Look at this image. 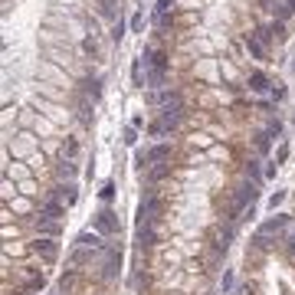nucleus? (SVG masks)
<instances>
[{"label":"nucleus","mask_w":295,"mask_h":295,"mask_svg":"<svg viewBox=\"0 0 295 295\" xmlns=\"http://www.w3.org/2000/svg\"><path fill=\"white\" fill-rule=\"evenodd\" d=\"M141 59H144V66H148V86L158 89L164 82V72H167V56L158 53V49H148Z\"/></svg>","instance_id":"f257e3e1"},{"label":"nucleus","mask_w":295,"mask_h":295,"mask_svg":"<svg viewBox=\"0 0 295 295\" xmlns=\"http://www.w3.org/2000/svg\"><path fill=\"white\" fill-rule=\"evenodd\" d=\"M158 220V197L148 194L141 200V207H138V227H144V223H154Z\"/></svg>","instance_id":"f03ea898"},{"label":"nucleus","mask_w":295,"mask_h":295,"mask_svg":"<svg viewBox=\"0 0 295 295\" xmlns=\"http://www.w3.org/2000/svg\"><path fill=\"white\" fill-rule=\"evenodd\" d=\"M95 229H98V233H105V236H109V233H118V220H115V213H112L109 207H105V210H98V217H95Z\"/></svg>","instance_id":"7ed1b4c3"},{"label":"nucleus","mask_w":295,"mask_h":295,"mask_svg":"<svg viewBox=\"0 0 295 295\" xmlns=\"http://www.w3.org/2000/svg\"><path fill=\"white\" fill-rule=\"evenodd\" d=\"M252 197H256V184H243L236 190V200H233V213H240L246 204H252Z\"/></svg>","instance_id":"20e7f679"},{"label":"nucleus","mask_w":295,"mask_h":295,"mask_svg":"<svg viewBox=\"0 0 295 295\" xmlns=\"http://www.w3.org/2000/svg\"><path fill=\"white\" fill-rule=\"evenodd\" d=\"M33 250L40 252V256H43V259H56V252H59V246H56V243H53V236H40V240H36V246H33Z\"/></svg>","instance_id":"39448f33"},{"label":"nucleus","mask_w":295,"mask_h":295,"mask_svg":"<svg viewBox=\"0 0 295 295\" xmlns=\"http://www.w3.org/2000/svg\"><path fill=\"white\" fill-rule=\"evenodd\" d=\"M76 243H79V250H92V252L102 250V236H98V233H82Z\"/></svg>","instance_id":"423d86ee"},{"label":"nucleus","mask_w":295,"mask_h":295,"mask_svg":"<svg viewBox=\"0 0 295 295\" xmlns=\"http://www.w3.org/2000/svg\"><path fill=\"white\" fill-rule=\"evenodd\" d=\"M167 158H171V144H154L148 151V164H164Z\"/></svg>","instance_id":"0eeeda50"},{"label":"nucleus","mask_w":295,"mask_h":295,"mask_svg":"<svg viewBox=\"0 0 295 295\" xmlns=\"http://www.w3.org/2000/svg\"><path fill=\"white\" fill-rule=\"evenodd\" d=\"M36 227H40L43 236H56V233H59V220H56V217H43V213H40V223H36Z\"/></svg>","instance_id":"6e6552de"},{"label":"nucleus","mask_w":295,"mask_h":295,"mask_svg":"<svg viewBox=\"0 0 295 295\" xmlns=\"http://www.w3.org/2000/svg\"><path fill=\"white\" fill-rule=\"evenodd\" d=\"M121 266V252L109 250V262H105V279H115V269Z\"/></svg>","instance_id":"1a4fd4ad"},{"label":"nucleus","mask_w":295,"mask_h":295,"mask_svg":"<svg viewBox=\"0 0 295 295\" xmlns=\"http://www.w3.org/2000/svg\"><path fill=\"white\" fill-rule=\"evenodd\" d=\"M250 89H252V92H266V89H269L266 72H252V76H250Z\"/></svg>","instance_id":"9d476101"},{"label":"nucleus","mask_w":295,"mask_h":295,"mask_svg":"<svg viewBox=\"0 0 295 295\" xmlns=\"http://www.w3.org/2000/svg\"><path fill=\"white\" fill-rule=\"evenodd\" d=\"M246 46H250V53L256 56V59H266V46H262L256 36H246Z\"/></svg>","instance_id":"9b49d317"},{"label":"nucleus","mask_w":295,"mask_h":295,"mask_svg":"<svg viewBox=\"0 0 295 295\" xmlns=\"http://www.w3.org/2000/svg\"><path fill=\"white\" fill-rule=\"evenodd\" d=\"M43 217H63V207H59V204H56V200H46V207H43Z\"/></svg>","instance_id":"f8f14e48"},{"label":"nucleus","mask_w":295,"mask_h":295,"mask_svg":"<svg viewBox=\"0 0 295 295\" xmlns=\"http://www.w3.org/2000/svg\"><path fill=\"white\" fill-rule=\"evenodd\" d=\"M98 13L102 17H115V0H98Z\"/></svg>","instance_id":"ddd939ff"},{"label":"nucleus","mask_w":295,"mask_h":295,"mask_svg":"<svg viewBox=\"0 0 295 295\" xmlns=\"http://www.w3.org/2000/svg\"><path fill=\"white\" fill-rule=\"evenodd\" d=\"M285 223H289V220H285V217H275V220H266V223H262V233H269V229H279V227H285Z\"/></svg>","instance_id":"4468645a"},{"label":"nucleus","mask_w":295,"mask_h":295,"mask_svg":"<svg viewBox=\"0 0 295 295\" xmlns=\"http://www.w3.org/2000/svg\"><path fill=\"white\" fill-rule=\"evenodd\" d=\"M167 10H171V0H158V7H154V17L161 20V17H167Z\"/></svg>","instance_id":"2eb2a0df"},{"label":"nucleus","mask_w":295,"mask_h":295,"mask_svg":"<svg viewBox=\"0 0 295 295\" xmlns=\"http://www.w3.org/2000/svg\"><path fill=\"white\" fill-rule=\"evenodd\" d=\"M131 82L141 86V59H135V66H131Z\"/></svg>","instance_id":"dca6fc26"},{"label":"nucleus","mask_w":295,"mask_h":295,"mask_svg":"<svg viewBox=\"0 0 295 295\" xmlns=\"http://www.w3.org/2000/svg\"><path fill=\"white\" fill-rule=\"evenodd\" d=\"M141 26H144V13H141V10H138V13H131V30L138 33Z\"/></svg>","instance_id":"f3484780"},{"label":"nucleus","mask_w":295,"mask_h":295,"mask_svg":"<svg viewBox=\"0 0 295 295\" xmlns=\"http://www.w3.org/2000/svg\"><path fill=\"white\" fill-rule=\"evenodd\" d=\"M121 36H125V23H115V26H112V40H115V43H118V40H121Z\"/></svg>","instance_id":"a211bd4d"},{"label":"nucleus","mask_w":295,"mask_h":295,"mask_svg":"<svg viewBox=\"0 0 295 295\" xmlns=\"http://www.w3.org/2000/svg\"><path fill=\"white\" fill-rule=\"evenodd\" d=\"M282 200H285V190H275V194L269 197V207L275 210V207H279V204H282Z\"/></svg>","instance_id":"6ab92c4d"},{"label":"nucleus","mask_w":295,"mask_h":295,"mask_svg":"<svg viewBox=\"0 0 295 295\" xmlns=\"http://www.w3.org/2000/svg\"><path fill=\"white\" fill-rule=\"evenodd\" d=\"M256 148H259V151H266V148H269V131H262L259 138H256Z\"/></svg>","instance_id":"aec40b11"},{"label":"nucleus","mask_w":295,"mask_h":295,"mask_svg":"<svg viewBox=\"0 0 295 295\" xmlns=\"http://www.w3.org/2000/svg\"><path fill=\"white\" fill-rule=\"evenodd\" d=\"M246 174L252 177V184H256V181L262 177V174H259V167H256V161H250V167H246Z\"/></svg>","instance_id":"412c9836"},{"label":"nucleus","mask_w":295,"mask_h":295,"mask_svg":"<svg viewBox=\"0 0 295 295\" xmlns=\"http://www.w3.org/2000/svg\"><path fill=\"white\" fill-rule=\"evenodd\" d=\"M112 197H115V184H105V187H102V200H105V204H109Z\"/></svg>","instance_id":"4be33fe9"},{"label":"nucleus","mask_w":295,"mask_h":295,"mask_svg":"<svg viewBox=\"0 0 295 295\" xmlns=\"http://www.w3.org/2000/svg\"><path fill=\"white\" fill-rule=\"evenodd\" d=\"M59 194L66 197V204H76V187H66V190H59Z\"/></svg>","instance_id":"5701e85b"},{"label":"nucleus","mask_w":295,"mask_h":295,"mask_svg":"<svg viewBox=\"0 0 295 295\" xmlns=\"http://www.w3.org/2000/svg\"><path fill=\"white\" fill-rule=\"evenodd\" d=\"M285 158H289V144H282V148H279V154H275V167H279Z\"/></svg>","instance_id":"b1692460"},{"label":"nucleus","mask_w":295,"mask_h":295,"mask_svg":"<svg viewBox=\"0 0 295 295\" xmlns=\"http://www.w3.org/2000/svg\"><path fill=\"white\" fill-rule=\"evenodd\" d=\"M138 138H135V128H125V144H135Z\"/></svg>","instance_id":"393cba45"},{"label":"nucleus","mask_w":295,"mask_h":295,"mask_svg":"<svg viewBox=\"0 0 295 295\" xmlns=\"http://www.w3.org/2000/svg\"><path fill=\"white\" fill-rule=\"evenodd\" d=\"M292 69H295V63H292Z\"/></svg>","instance_id":"a878e982"}]
</instances>
